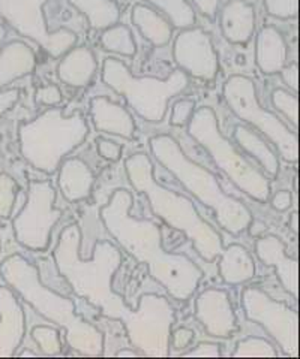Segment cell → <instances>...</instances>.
<instances>
[{
    "instance_id": "277c9868",
    "label": "cell",
    "mask_w": 300,
    "mask_h": 359,
    "mask_svg": "<svg viewBox=\"0 0 300 359\" xmlns=\"http://www.w3.org/2000/svg\"><path fill=\"white\" fill-rule=\"evenodd\" d=\"M125 170L131 186L148 196L155 215L176 231L183 232L204 261L212 262L221 256L224 245L219 232L200 217L190 199L158 184L148 154L136 153L129 156L125 162Z\"/></svg>"
},
{
    "instance_id": "d590c367",
    "label": "cell",
    "mask_w": 300,
    "mask_h": 359,
    "mask_svg": "<svg viewBox=\"0 0 300 359\" xmlns=\"http://www.w3.org/2000/svg\"><path fill=\"white\" fill-rule=\"evenodd\" d=\"M96 145H98L99 156L104 157V159L110 162H117L120 159L122 151H124V147H122L120 144L110 140H104V138H99Z\"/></svg>"
},
{
    "instance_id": "d6986e66",
    "label": "cell",
    "mask_w": 300,
    "mask_h": 359,
    "mask_svg": "<svg viewBox=\"0 0 300 359\" xmlns=\"http://www.w3.org/2000/svg\"><path fill=\"white\" fill-rule=\"evenodd\" d=\"M96 59L91 48L72 47L63 54L58 66L59 80L71 87H84L92 81L96 72Z\"/></svg>"
},
{
    "instance_id": "cb8c5ba5",
    "label": "cell",
    "mask_w": 300,
    "mask_h": 359,
    "mask_svg": "<svg viewBox=\"0 0 300 359\" xmlns=\"http://www.w3.org/2000/svg\"><path fill=\"white\" fill-rule=\"evenodd\" d=\"M132 22L140 30L141 36L155 47H164L173 36V26L167 22L157 11L146 5H136L132 8Z\"/></svg>"
},
{
    "instance_id": "f1b7e54d",
    "label": "cell",
    "mask_w": 300,
    "mask_h": 359,
    "mask_svg": "<svg viewBox=\"0 0 300 359\" xmlns=\"http://www.w3.org/2000/svg\"><path fill=\"white\" fill-rule=\"evenodd\" d=\"M170 18L171 25L179 29H191L195 25V11L188 0H149Z\"/></svg>"
},
{
    "instance_id": "52a82bcc",
    "label": "cell",
    "mask_w": 300,
    "mask_h": 359,
    "mask_svg": "<svg viewBox=\"0 0 300 359\" xmlns=\"http://www.w3.org/2000/svg\"><path fill=\"white\" fill-rule=\"evenodd\" d=\"M104 83L116 93L125 96L131 108L150 123L164 120L170 100L190 84L188 74L177 69L167 80L132 75L129 67L119 59L108 57L103 66Z\"/></svg>"
},
{
    "instance_id": "836d02e7",
    "label": "cell",
    "mask_w": 300,
    "mask_h": 359,
    "mask_svg": "<svg viewBox=\"0 0 300 359\" xmlns=\"http://www.w3.org/2000/svg\"><path fill=\"white\" fill-rule=\"evenodd\" d=\"M195 111V102L190 99H182L176 102L171 112V125L173 126H185L190 123Z\"/></svg>"
},
{
    "instance_id": "8992f818",
    "label": "cell",
    "mask_w": 300,
    "mask_h": 359,
    "mask_svg": "<svg viewBox=\"0 0 300 359\" xmlns=\"http://www.w3.org/2000/svg\"><path fill=\"white\" fill-rule=\"evenodd\" d=\"M87 121L80 112L65 116L62 108H48L18 126L20 151L35 170L53 174L66 154L84 142Z\"/></svg>"
},
{
    "instance_id": "ba28073f",
    "label": "cell",
    "mask_w": 300,
    "mask_h": 359,
    "mask_svg": "<svg viewBox=\"0 0 300 359\" xmlns=\"http://www.w3.org/2000/svg\"><path fill=\"white\" fill-rule=\"evenodd\" d=\"M188 133L212 156L215 163L224 171L243 194L259 202H266L270 196V183L257 168H254L240 156L219 130L215 111L202 107L194 111L188 123Z\"/></svg>"
},
{
    "instance_id": "d6a6232c",
    "label": "cell",
    "mask_w": 300,
    "mask_h": 359,
    "mask_svg": "<svg viewBox=\"0 0 300 359\" xmlns=\"http://www.w3.org/2000/svg\"><path fill=\"white\" fill-rule=\"evenodd\" d=\"M268 14L275 18H293L299 14V0H264Z\"/></svg>"
},
{
    "instance_id": "1f68e13d",
    "label": "cell",
    "mask_w": 300,
    "mask_h": 359,
    "mask_svg": "<svg viewBox=\"0 0 300 359\" xmlns=\"http://www.w3.org/2000/svg\"><path fill=\"white\" fill-rule=\"evenodd\" d=\"M272 102L275 108L280 109L282 114L290 120L293 125L299 126V99L293 93L284 88H276L272 93Z\"/></svg>"
},
{
    "instance_id": "f546056e",
    "label": "cell",
    "mask_w": 300,
    "mask_h": 359,
    "mask_svg": "<svg viewBox=\"0 0 300 359\" xmlns=\"http://www.w3.org/2000/svg\"><path fill=\"white\" fill-rule=\"evenodd\" d=\"M235 358H275L278 356L275 347L264 339L249 337L237 343L236 351L233 352Z\"/></svg>"
},
{
    "instance_id": "74e56055",
    "label": "cell",
    "mask_w": 300,
    "mask_h": 359,
    "mask_svg": "<svg viewBox=\"0 0 300 359\" xmlns=\"http://www.w3.org/2000/svg\"><path fill=\"white\" fill-rule=\"evenodd\" d=\"M284 83L297 93L299 92V65L292 63L290 66H284L281 69Z\"/></svg>"
},
{
    "instance_id": "ac0fdd59",
    "label": "cell",
    "mask_w": 300,
    "mask_h": 359,
    "mask_svg": "<svg viewBox=\"0 0 300 359\" xmlns=\"http://www.w3.org/2000/svg\"><path fill=\"white\" fill-rule=\"evenodd\" d=\"M221 32L224 38L235 43H247L255 32V8L247 0H228L222 6L219 17Z\"/></svg>"
},
{
    "instance_id": "2e32d148",
    "label": "cell",
    "mask_w": 300,
    "mask_h": 359,
    "mask_svg": "<svg viewBox=\"0 0 300 359\" xmlns=\"http://www.w3.org/2000/svg\"><path fill=\"white\" fill-rule=\"evenodd\" d=\"M255 252H257L263 264L276 268V274L282 283V287L287 292H290L294 298H297L299 262L287 256L285 244L275 237V235H268V237L257 240V243H255Z\"/></svg>"
},
{
    "instance_id": "d4e9b609",
    "label": "cell",
    "mask_w": 300,
    "mask_h": 359,
    "mask_svg": "<svg viewBox=\"0 0 300 359\" xmlns=\"http://www.w3.org/2000/svg\"><path fill=\"white\" fill-rule=\"evenodd\" d=\"M68 2L81 13L95 30H105L117 25L120 9L115 0H68Z\"/></svg>"
},
{
    "instance_id": "603a6c76",
    "label": "cell",
    "mask_w": 300,
    "mask_h": 359,
    "mask_svg": "<svg viewBox=\"0 0 300 359\" xmlns=\"http://www.w3.org/2000/svg\"><path fill=\"white\" fill-rule=\"evenodd\" d=\"M219 273L226 283L242 285L255 276V264L245 247L231 244L221 253Z\"/></svg>"
},
{
    "instance_id": "7c38bea8",
    "label": "cell",
    "mask_w": 300,
    "mask_h": 359,
    "mask_svg": "<svg viewBox=\"0 0 300 359\" xmlns=\"http://www.w3.org/2000/svg\"><path fill=\"white\" fill-rule=\"evenodd\" d=\"M242 304L247 318L260 323L292 358L299 356V314L282 302L272 299L259 287L243 290Z\"/></svg>"
},
{
    "instance_id": "e575fe53",
    "label": "cell",
    "mask_w": 300,
    "mask_h": 359,
    "mask_svg": "<svg viewBox=\"0 0 300 359\" xmlns=\"http://www.w3.org/2000/svg\"><path fill=\"white\" fill-rule=\"evenodd\" d=\"M62 92L58 86L50 84V86H44L39 87L35 93V100L39 105H46V107H56L62 102Z\"/></svg>"
},
{
    "instance_id": "60d3db41",
    "label": "cell",
    "mask_w": 300,
    "mask_h": 359,
    "mask_svg": "<svg viewBox=\"0 0 300 359\" xmlns=\"http://www.w3.org/2000/svg\"><path fill=\"white\" fill-rule=\"evenodd\" d=\"M272 207L276 211H285L292 207V194L288 190H280L272 198Z\"/></svg>"
},
{
    "instance_id": "9c48e42d",
    "label": "cell",
    "mask_w": 300,
    "mask_h": 359,
    "mask_svg": "<svg viewBox=\"0 0 300 359\" xmlns=\"http://www.w3.org/2000/svg\"><path fill=\"white\" fill-rule=\"evenodd\" d=\"M224 99L235 116L251 123L268 137L285 162L294 163L299 161L297 135L260 105L255 84L248 76L231 75L224 84Z\"/></svg>"
},
{
    "instance_id": "ee69618b",
    "label": "cell",
    "mask_w": 300,
    "mask_h": 359,
    "mask_svg": "<svg viewBox=\"0 0 300 359\" xmlns=\"http://www.w3.org/2000/svg\"><path fill=\"white\" fill-rule=\"evenodd\" d=\"M117 356H137V353H132V352H128V351H124V352H119Z\"/></svg>"
},
{
    "instance_id": "9a60e30c",
    "label": "cell",
    "mask_w": 300,
    "mask_h": 359,
    "mask_svg": "<svg viewBox=\"0 0 300 359\" xmlns=\"http://www.w3.org/2000/svg\"><path fill=\"white\" fill-rule=\"evenodd\" d=\"M26 331L25 311L9 287L0 286V358L14 356Z\"/></svg>"
},
{
    "instance_id": "7402d4cb",
    "label": "cell",
    "mask_w": 300,
    "mask_h": 359,
    "mask_svg": "<svg viewBox=\"0 0 300 359\" xmlns=\"http://www.w3.org/2000/svg\"><path fill=\"white\" fill-rule=\"evenodd\" d=\"M95 177L83 161L68 159L62 163L59 172V189L70 202L83 201L91 196Z\"/></svg>"
},
{
    "instance_id": "f35d334b",
    "label": "cell",
    "mask_w": 300,
    "mask_h": 359,
    "mask_svg": "<svg viewBox=\"0 0 300 359\" xmlns=\"http://www.w3.org/2000/svg\"><path fill=\"white\" fill-rule=\"evenodd\" d=\"M194 339V332L188 328H177L173 334V346L177 351H183L191 344Z\"/></svg>"
},
{
    "instance_id": "83f0119b",
    "label": "cell",
    "mask_w": 300,
    "mask_h": 359,
    "mask_svg": "<svg viewBox=\"0 0 300 359\" xmlns=\"http://www.w3.org/2000/svg\"><path fill=\"white\" fill-rule=\"evenodd\" d=\"M101 45L111 53L132 57L137 53V45L131 30L124 25H115L103 32Z\"/></svg>"
},
{
    "instance_id": "5b68a950",
    "label": "cell",
    "mask_w": 300,
    "mask_h": 359,
    "mask_svg": "<svg viewBox=\"0 0 300 359\" xmlns=\"http://www.w3.org/2000/svg\"><path fill=\"white\" fill-rule=\"evenodd\" d=\"M149 145L155 159L179 180L202 204L215 211L222 229L237 235L249 228L252 222L251 211L240 201L224 194L216 177L202 165L193 162L173 137L158 135L150 138Z\"/></svg>"
},
{
    "instance_id": "ffe728a7",
    "label": "cell",
    "mask_w": 300,
    "mask_h": 359,
    "mask_svg": "<svg viewBox=\"0 0 300 359\" xmlns=\"http://www.w3.org/2000/svg\"><path fill=\"white\" fill-rule=\"evenodd\" d=\"M37 66L35 53L27 43L13 41L0 50V88L29 75Z\"/></svg>"
},
{
    "instance_id": "ab89813d",
    "label": "cell",
    "mask_w": 300,
    "mask_h": 359,
    "mask_svg": "<svg viewBox=\"0 0 300 359\" xmlns=\"http://www.w3.org/2000/svg\"><path fill=\"white\" fill-rule=\"evenodd\" d=\"M193 2L198 8L200 13H202L203 15H206V17L212 18L218 13V8H219L221 0H193Z\"/></svg>"
},
{
    "instance_id": "3957f363",
    "label": "cell",
    "mask_w": 300,
    "mask_h": 359,
    "mask_svg": "<svg viewBox=\"0 0 300 359\" xmlns=\"http://www.w3.org/2000/svg\"><path fill=\"white\" fill-rule=\"evenodd\" d=\"M0 276L17 290L41 316L66 331V341L74 351L86 356L103 355L104 335L92 323L77 314L75 302L59 295L41 282L39 269L21 255H11L0 264Z\"/></svg>"
},
{
    "instance_id": "5bb4252c",
    "label": "cell",
    "mask_w": 300,
    "mask_h": 359,
    "mask_svg": "<svg viewBox=\"0 0 300 359\" xmlns=\"http://www.w3.org/2000/svg\"><path fill=\"white\" fill-rule=\"evenodd\" d=\"M195 318L209 335L228 339L236 331V314L226 290L206 289L197 297Z\"/></svg>"
},
{
    "instance_id": "4316f807",
    "label": "cell",
    "mask_w": 300,
    "mask_h": 359,
    "mask_svg": "<svg viewBox=\"0 0 300 359\" xmlns=\"http://www.w3.org/2000/svg\"><path fill=\"white\" fill-rule=\"evenodd\" d=\"M20 97L18 88H9L0 93V118L13 108ZM17 183L6 174H0V219H6L13 212L17 198Z\"/></svg>"
},
{
    "instance_id": "6da1fadb",
    "label": "cell",
    "mask_w": 300,
    "mask_h": 359,
    "mask_svg": "<svg viewBox=\"0 0 300 359\" xmlns=\"http://www.w3.org/2000/svg\"><path fill=\"white\" fill-rule=\"evenodd\" d=\"M80 244V228L77 224L66 226L54 250L60 276L77 295L101 310L103 316L122 320L131 344L144 356H169L174 322L170 301L161 295L148 294L140 298L137 310H131L124 298L113 294V277L122 264L120 250L110 241H98L92 259L84 261L79 253Z\"/></svg>"
},
{
    "instance_id": "30bf717a",
    "label": "cell",
    "mask_w": 300,
    "mask_h": 359,
    "mask_svg": "<svg viewBox=\"0 0 300 359\" xmlns=\"http://www.w3.org/2000/svg\"><path fill=\"white\" fill-rule=\"evenodd\" d=\"M54 201L56 190L48 180H32L26 204L13 220L15 238L26 249L46 250L48 247L54 224L63 215L62 210L54 208Z\"/></svg>"
},
{
    "instance_id": "484cf974",
    "label": "cell",
    "mask_w": 300,
    "mask_h": 359,
    "mask_svg": "<svg viewBox=\"0 0 300 359\" xmlns=\"http://www.w3.org/2000/svg\"><path fill=\"white\" fill-rule=\"evenodd\" d=\"M235 137L240 147L249 156H252L263 166L266 172L270 177H276L278 171H280V161H278V157L269 145L257 133L252 132L251 129H247L245 126H237L235 130Z\"/></svg>"
},
{
    "instance_id": "e0dca14e",
    "label": "cell",
    "mask_w": 300,
    "mask_h": 359,
    "mask_svg": "<svg viewBox=\"0 0 300 359\" xmlns=\"http://www.w3.org/2000/svg\"><path fill=\"white\" fill-rule=\"evenodd\" d=\"M92 121L98 132L117 135L120 138L134 140L136 123L129 112L105 96H96L91 100Z\"/></svg>"
},
{
    "instance_id": "44dd1931",
    "label": "cell",
    "mask_w": 300,
    "mask_h": 359,
    "mask_svg": "<svg viewBox=\"0 0 300 359\" xmlns=\"http://www.w3.org/2000/svg\"><path fill=\"white\" fill-rule=\"evenodd\" d=\"M255 62L266 75L281 72L287 62V45L280 30L263 27L255 41Z\"/></svg>"
},
{
    "instance_id": "8fae6325",
    "label": "cell",
    "mask_w": 300,
    "mask_h": 359,
    "mask_svg": "<svg viewBox=\"0 0 300 359\" xmlns=\"http://www.w3.org/2000/svg\"><path fill=\"white\" fill-rule=\"evenodd\" d=\"M47 0H0V17L21 36L35 41L51 57H62L77 43V35L68 29L50 32L42 8Z\"/></svg>"
},
{
    "instance_id": "7a4b0ae2",
    "label": "cell",
    "mask_w": 300,
    "mask_h": 359,
    "mask_svg": "<svg viewBox=\"0 0 300 359\" xmlns=\"http://www.w3.org/2000/svg\"><path fill=\"white\" fill-rule=\"evenodd\" d=\"M131 192L117 189L101 210L107 231L138 262L149 266L150 276L179 301L194 295L203 271L188 256L162 249V233L157 223L132 217Z\"/></svg>"
},
{
    "instance_id": "4dcf8cb0",
    "label": "cell",
    "mask_w": 300,
    "mask_h": 359,
    "mask_svg": "<svg viewBox=\"0 0 300 359\" xmlns=\"http://www.w3.org/2000/svg\"><path fill=\"white\" fill-rule=\"evenodd\" d=\"M33 340L38 343L41 347V351L47 355H59L62 349V343H60V337L59 331L47 327V325H39V327H35L32 331Z\"/></svg>"
},
{
    "instance_id": "b9f144b4",
    "label": "cell",
    "mask_w": 300,
    "mask_h": 359,
    "mask_svg": "<svg viewBox=\"0 0 300 359\" xmlns=\"http://www.w3.org/2000/svg\"><path fill=\"white\" fill-rule=\"evenodd\" d=\"M290 228L294 232H299V215H297V212H293L292 217H290Z\"/></svg>"
},
{
    "instance_id": "7bdbcfd3",
    "label": "cell",
    "mask_w": 300,
    "mask_h": 359,
    "mask_svg": "<svg viewBox=\"0 0 300 359\" xmlns=\"http://www.w3.org/2000/svg\"><path fill=\"white\" fill-rule=\"evenodd\" d=\"M5 36H6V27L2 25V22H0V43L4 42Z\"/></svg>"
},
{
    "instance_id": "8d00e7d4",
    "label": "cell",
    "mask_w": 300,
    "mask_h": 359,
    "mask_svg": "<svg viewBox=\"0 0 300 359\" xmlns=\"http://www.w3.org/2000/svg\"><path fill=\"white\" fill-rule=\"evenodd\" d=\"M185 356L188 358H219V346L212 343H200L194 351L186 352Z\"/></svg>"
},
{
    "instance_id": "4fadbf2b",
    "label": "cell",
    "mask_w": 300,
    "mask_h": 359,
    "mask_svg": "<svg viewBox=\"0 0 300 359\" xmlns=\"http://www.w3.org/2000/svg\"><path fill=\"white\" fill-rule=\"evenodd\" d=\"M173 55L181 69L204 81H214L219 71V59L212 38L198 27L183 29L176 36Z\"/></svg>"
}]
</instances>
